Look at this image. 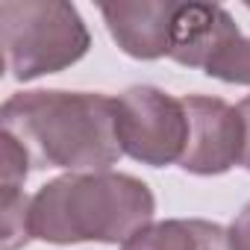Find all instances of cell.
<instances>
[{"mask_svg": "<svg viewBox=\"0 0 250 250\" xmlns=\"http://www.w3.org/2000/svg\"><path fill=\"white\" fill-rule=\"evenodd\" d=\"M0 130L27 150L33 168L97 174L124 156L118 100L94 91H18L0 109Z\"/></svg>", "mask_w": 250, "mask_h": 250, "instance_id": "6da1fadb", "label": "cell"}, {"mask_svg": "<svg viewBox=\"0 0 250 250\" xmlns=\"http://www.w3.org/2000/svg\"><path fill=\"white\" fill-rule=\"evenodd\" d=\"M156 197L133 174H62L30 200V232L47 244H124L153 224Z\"/></svg>", "mask_w": 250, "mask_h": 250, "instance_id": "7a4b0ae2", "label": "cell"}, {"mask_svg": "<svg viewBox=\"0 0 250 250\" xmlns=\"http://www.w3.org/2000/svg\"><path fill=\"white\" fill-rule=\"evenodd\" d=\"M0 44L6 74L30 83L77 65L91 47V33L65 0H3Z\"/></svg>", "mask_w": 250, "mask_h": 250, "instance_id": "3957f363", "label": "cell"}, {"mask_svg": "<svg viewBox=\"0 0 250 250\" xmlns=\"http://www.w3.org/2000/svg\"><path fill=\"white\" fill-rule=\"evenodd\" d=\"M118 100V142L130 159L165 168L183 159L188 118L183 100L156 85H133Z\"/></svg>", "mask_w": 250, "mask_h": 250, "instance_id": "277c9868", "label": "cell"}, {"mask_svg": "<svg viewBox=\"0 0 250 250\" xmlns=\"http://www.w3.org/2000/svg\"><path fill=\"white\" fill-rule=\"evenodd\" d=\"M183 106L188 118V142L180 168L197 177H218L238 165L244 147L238 109L221 97L206 94H188L183 97Z\"/></svg>", "mask_w": 250, "mask_h": 250, "instance_id": "5b68a950", "label": "cell"}, {"mask_svg": "<svg viewBox=\"0 0 250 250\" xmlns=\"http://www.w3.org/2000/svg\"><path fill=\"white\" fill-rule=\"evenodd\" d=\"M177 0H136V3H103L100 15L106 21L115 44L142 62H153L171 53V33Z\"/></svg>", "mask_w": 250, "mask_h": 250, "instance_id": "8992f818", "label": "cell"}, {"mask_svg": "<svg viewBox=\"0 0 250 250\" xmlns=\"http://www.w3.org/2000/svg\"><path fill=\"white\" fill-rule=\"evenodd\" d=\"M241 30L224 6L215 3H180L171 33V59L186 68H200L218 56V50Z\"/></svg>", "mask_w": 250, "mask_h": 250, "instance_id": "52a82bcc", "label": "cell"}, {"mask_svg": "<svg viewBox=\"0 0 250 250\" xmlns=\"http://www.w3.org/2000/svg\"><path fill=\"white\" fill-rule=\"evenodd\" d=\"M121 250H232L229 232L203 218H171L139 229L121 244Z\"/></svg>", "mask_w": 250, "mask_h": 250, "instance_id": "ba28073f", "label": "cell"}, {"mask_svg": "<svg viewBox=\"0 0 250 250\" xmlns=\"http://www.w3.org/2000/svg\"><path fill=\"white\" fill-rule=\"evenodd\" d=\"M30 200L24 188L0 194V241L3 250H18L33 241L30 232Z\"/></svg>", "mask_w": 250, "mask_h": 250, "instance_id": "9c48e42d", "label": "cell"}, {"mask_svg": "<svg viewBox=\"0 0 250 250\" xmlns=\"http://www.w3.org/2000/svg\"><path fill=\"white\" fill-rule=\"evenodd\" d=\"M206 77H215L221 83H232V85H250V39L247 36H235L229 39L218 56L206 65L203 71Z\"/></svg>", "mask_w": 250, "mask_h": 250, "instance_id": "30bf717a", "label": "cell"}, {"mask_svg": "<svg viewBox=\"0 0 250 250\" xmlns=\"http://www.w3.org/2000/svg\"><path fill=\"white\" fill-rule=\"evenodd\" d=\"M0 188L3 191H15V188H24V180H27V174H30V156H27V150L9 136V133H3L0 130Z\"/></svg>", "mask_w": 250, "mask_h": 250, "instance_id": "8fae6325", "label": "cell"}, {"mask_svg": "<svg viewBox=\"0 0 250 250\" xmlns=\"http://www.w3.org/2000/svg\"><path fill=\"white\" fill-rule=\"evenodd\" d=\"M229 244L232 250H250V203L235 215V221L229 224Z\"/></svg>", "mask_w": 250, "mask_h": 250, "instance_id": "7c38bea8", "label": "cell"}, {"mask_svg": "<svg viewBox=\"0 0 250 250\" xmlns=\"http://www.w3.org/2000/svg\"><path fill=\"white\" fill-rule=\"evenodd\" d=\"M235 109L241 115V127H244V147H241V162L238 165L250 171V97H244Z\"/></svg>", "mask_w": 250, "mask_h": 250, "instance_id": "4fadbf2b", "label": "cell"}]
</instances>
